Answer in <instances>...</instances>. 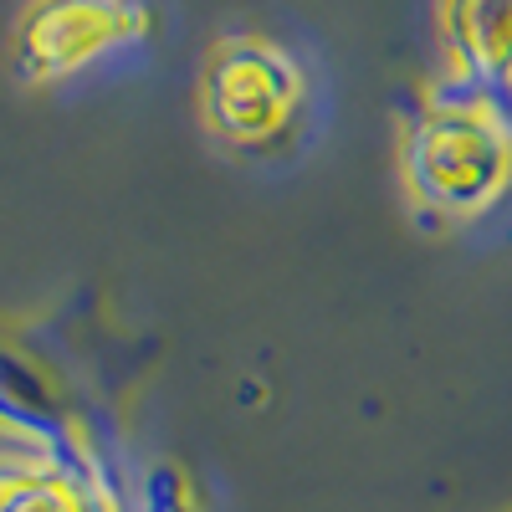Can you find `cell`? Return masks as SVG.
<instances>
[{
  "label": "cell",
  "mask_w": 512,
  "mask_h": 512,
  "mask_svg": "<svg viewBox=\"0 0 512 512\" xmlns=\"http://www.w3.org/2000/svg\"><path fill=\"white\" fill-rule=\"evenodd\" d=\"M277 62L241 52V57L216 67V82H210V108L226 118L231 134H256V128H272L282 118L292 88H282V67Z\"/></svg>",
  "instance_id": "obj_1"
},
{
  "label": "cell",
  "mask_w": 512,
  "mask_h": 512,
  "mask_svg": "<svg viewBox=\"0 0 512 512\" xmlns=\"http://www.w3.org/2000/svg\"><path fill=\"white\" fill-rule=\"evenodd\" d=\"M425 180H431V190H441V195H477V190H487V180H492V159H497V149H492V139L482 134V128H472V123H451V128H441V134H431L425 139Z\"/></svg>",
  "instance_id": "obj_2"
},
{
  "label": "cell",
  "mask_w": 512,
  "mask_h": 512,
  "mask_svg": "<svg viewBox=\"0 0 512 512\" xmlns=\"http://www.w3.org/2000/svg\"><path fill=\"white\" fill-rule=\"evenodd\" d=\"M0 512H77V497H67L62 487L52 482H11V487H0Z\"/></svg>",
  "instance_id": "obj_3"
}]
</instances>
